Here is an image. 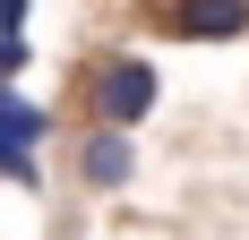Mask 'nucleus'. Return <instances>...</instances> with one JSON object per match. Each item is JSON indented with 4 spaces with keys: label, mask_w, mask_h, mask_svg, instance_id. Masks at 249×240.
Segmentation results:
<instances>
[{
    "label": "nucleus",
    "mask_w": 249,
    "mask_h": 240,
    "mask_svg": "<svg viewBox=\"0 0 249 240\" xmlns=\"http://www.w3.org/2000/svg\"><path fill=\"white\" fill-rule=\"evenodd\" d=\"M0 180H9V189H43V163H35V146L0 137Z\"/></svg>",
    "instance_id": "obj_5"
},
{
    "label": "nucleus",
    "mask_w": 249,
    "mask_h": 240,
    "mask_svg": "<svg viewBox=\"0 0 249 240\" xmlns=\"http://www.w3.org/2000/svg\"><path fill=\"white\" fill-rule=\"evenodd\" d=\"M155 103H163V77H155L146 51H95V60H86V112H95V120L138 129Z\"/></svg>",
    "instance_id": "obj_1"
},
{
    "label": "nucleus",
    "mask_w": 249,
    "mask_h": 240,
    "mask_svg": "<svg viewBox=\"0 0 249 240\" xmlns=\"http://www.w3.org/2000/svg\"><path fill=\"white\" fill-rule=\"evenodd\" d=\"M146 17L172 43H241L249 34V0H146Z\"/></svg>",
    "instance_id": "obj_2"
},
{
    "label": "nucleus",
    "mask_w": 249,
    "mask_h": 240,
    "mask_svg": "<svg viewBox=\"0 0 249 240\" xmlns=\"http://www.w3.org/2000/svg\"><path fill=\"white\" fill-rule=\"evenodd\" d=\"M0 137H18V146H43V137H52V112H43V103H26L9 77H0Z\"/></svg>",
    "instance_id": "obj_4"
},
{
    "label": "nucleus",
    "mask_w": 249,
    "mask_h": 240,
    "mask_svg": "<svg viewBox=\"0 0 249 240\" xmlns=\"http://www.w3.org/2000/svg\"><path fill=\"white\" fill-rule=\"evenodd\" d=\"M26 9L35 0H0V34H26Z\"/></svg>",
    "instance_id": "obj_7"
},
{
    "label": "nucleus",
    "mask_w": 249,
    "mask_h": 240,
    "mask_svg": "<svg viewBox=\"0 0 249 240\" xmlns=\"http://www.w3.org/2000/svg\"><path fill=\"white\" fill-rule=\"evenodd\" d=\"M77 180H86V189H129V180H138V137H129V129H112V120H95V129H86V146H77Z\"/></svg>",
    "instance_id": "obj_3"
},
{
    "label": "nucleus",
    "mask_w": 249,
    "mask_h": 240,
    "mask_svg": "<svg viewBox=\"0 0 249 240\" xmlns=\"http://www.w3.org/2000/svg\"><path fill=\"white\" fill-rule=\"evenodd\" d=\"M26 60H35V51H26V34H0V77H18Z\"/></svg>",
    "instance_id": "obj_6"
}]
</instances>
